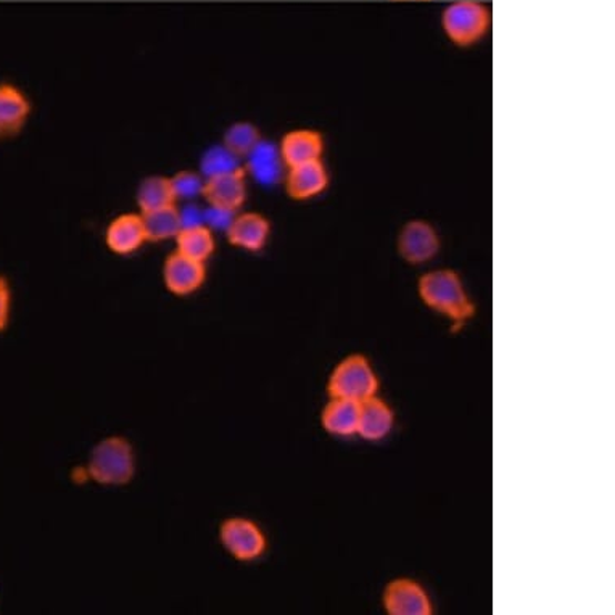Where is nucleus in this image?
<instances>
[{
  "label": "nucleus",
  "instance_id": "obj_8",
  "mask_svg": "<svg viewBox=\"0 0 615 615\" xmlns=\"http://www.w3.org/2000/svg\"><path fill=\"white\" fill-rule=\"evenodd\" d=\"M33 113V103L23 89L3 81L0 83V141L16 139L23 133Z\"/></svg>",
  "mask_w": 615,
  "mask_h": 615
},
{
  "label": "nucleus",
  "instance_id": "obj_9",
  "mask_svg": "<svg viewBox=\"0 0 615 615\" xmlns=\"http://www.w3.org/2000/svg\"><path fill=\"white\" fill-rule=\"evenodd\" d=\"M283 181L291 201L307 202L325 194L329 187L330 176L325 162L316 160V162L286 168Z\"/></svg>",
  "mask_w": 615,
  "mask_h": 615
},
{
  "label": "nucleus",
  "instance_id": "obj_18",
  "mask_svg": "<svg viewBox=\"0 0 615 615\" xmlns=\"http://www.w3.org/2000/svg\"><path fill=\"white\" fill-rule=\"evenodd\" d=\"M174 240H176V252L197 262L206 263L215 254V234L206 224L183 227Z\"/></svg>",
  "mask_w": 615,
  "mask_h": 615
},
{
  "label": "nucleus",
  "instance_id": "obj_19",
  "mask_svg": "<svg viewBox=\"0 0 615 615\" xmlns=\"http://www.w3.org/2000/svg\"><path fill=\"white\" fill-rule=\"evenodd\" d=\"M141 215L142 219H144L147 242L176 239L177 234L183 229L181 212L176 205L165 206V208L154 209V212L141 213Z\"/></svg>",
  "mask_w": 615,
  "mask_h": 615
},
{
  "label": "nucleus",
  "instance_id": "obj_27",
  "mask_svg": "<svg viewBox=\"0 0 615 615\" xmlns=\"http://www.w3.org/2000/svg\"><path fill=\"white\" fill-rule=\"evenodd\" d=\"M394 2H430V0H394Z\"/></svg>",
  "mask_w": 615,
  "mask_h": 615
},
{
  "label": "nucleus",
  "instance_id": "obj_3",
  "mask_svg": "<svg viewBox=\"0 0 615 615\" xmlns=\"http://www.w3.org/2000/svg\"><path fill=\"white\" fill-rule=\"evenodd\" d=\"M442 28L451 44L472 48L492 28V9L482 0H454L442 12Z\"/></svg>",
  "mask_w": 615,
  "mask_h": 615
},
{
  "label": "nucleus",
  "instance_id": "obj_12",
  "mask_svg": "<svg viewBox=\"0 0 615 615\" xmlns=\"http://www.w3.org/2000/svg\"><path fill=\"white\" fill-rule=\"evenodd\" d=\"M271 236V223L257 212L236 213L233 223L226 229L227 242L233 247L257 254L268 244Z\"/></svg>",
  "mask_w": 615,
  "mask_h": 615
},
{
  "label": "nucleus",
  "instance_id": "obj_21",
  "mask_svg": "<svg viewBox=\"0 0 615 615\" xmlns=\"http://www.w3.org/2000/svg\"><path fill=\"white\" fill-rule=\"evenodd\" d=\"M263 141L262 133L254 123L239 121L230 124L224 133L223 145L239 158H247L255 147Z\"/></svg>",
  "mask_w": 615,
  "mask_h": 615
},
{
  "label": "nucleus",
  "instance_id": "obj_11",
  "mask_svg": "<svg viewBox=\"0 0 615 615\" xmlns=\"http://www.w3.org/2000/svg\"><path fill=\"white\" fill-rule=\"evenodd\" d=\"M383 607L390 615H432V601L418 582L397 578L386 586Z\"/></svg>",
  "mask_w": 615,
  "mask_h": 615
},
{
  "label": "nucleus",
  "instance_id": "obj_22",
  "mask_svg": "<svg viewBox=\"0 0 615 615\" xmlns=\"http://www.w3.org/2000/svg\"><path fill=\"white\" fill-rule=\"evenodd\" d=\"M237 168H240L239 156L227 151L224 145L208 148L202 156L201 170L205 180L206 177L218 176V174L234 172Z\"/></svg>",
  "mask_w": 615,
  "mask_h": 615
},
{
  "label": "nucleus",
  "instance_id": "obj_25",
  "mask_svg": "<svg viewBox=\"0 0 615 615\" xmlns=\"http://www.w3.org/2000/svg\"><path fill=\"white\" fill-rule=\"evenodd\" d=\"M236 212H229V209L218 208V206H208L205 209V224L209 229H222L226 233L229 224L233 223Z\"/></svg>",
  "mask_w": 615,
  "mask_h": 615
},
{
  "label": "nucleus",
  "instance_id": "obj_2",
  "mask_svg": "<svg viewBox=\"0 0 615 615\" xmlns=\"http://www.w3.org/2000/svg\"><path fill=\"white\" fill-rule=\"evenodd\" d=\"M86 471L88 478L98 485H127L136 475V453L133 443L126 437H105L92 448Z\"/></svg>",
  "mask_w": 615,
  "mask_h": 615
},
{
  "label": "nucleus",
  "instance_id": "obj_17",
  "mask_svg": "<svg viewBox=\"0 0 615 615\" xmlns=\"http://www.w3.org/2000/svg\"><path fill=\"white\" fill-rule=\"evenodd\" d=\"M358 401L347 398H330L321 414L326 432L337 437H351L358 432Z\"/></svg>",
  "mask_w": 615,
  "mask_h": 615
},
{
  "label": "nucleus",
  "instance_id": "obj_20",
  "mask_svg": "<svg viewBox=\"0 0 615 615\" xmlns=\"http://www.w3.org/2000/svg\"><path fill=\"white\" fill-rule=\"evenodd\" d=\"M176 202L172 177L151 176L142 181L141 186H139L137 205L141 213L176 205Z\"/></svg>",
  "mask_w": 615,
  "mask_h": 615
},
{
  "label": "nucleus",
  "instance_id": "obj_7",
  "mask_svg": "<svg viewBox=\"0 0 615 615\" xmlns=\"http://www.w3.org/2000/svg\"><path fill=\"white\" fill-rule=\"evenodd\" d=\"M205 263L197 262L174 250L163 263V284L176 297H187L204 287Z\"/></svg>",
  "mask_w": 615,
  "mask_h": 615
},
{
  "label": "nucleus",
  "instance_id": "obj_16",
  "mask_svg": "<svg viewBox=\"0 0 615 615\" xmlns=\"http://www.w3.org/2000/svg\"><path fill=\"white\" fill-rule=\"evenodd\" d=\"M284 170L286 168L280 158L279 147L266 141L259 142L245 163V172L263 186H274L283 181Z\"/></svg>",
  "mask_w": 615,
  "mask_h": 615
},
{
  "label": "nucleus",
  "instance_id": "obj_13",
  "mask_svg": "<svg viewBox=\"0 0 615 615\" xmlns=\"http://www.w3.org/2000/svg\"><path fill=\"white\" fill-rule=\"evenodd\" d=\"M145 242H147V234H145L141 213H123L106 226V247L120 257L136 254L144 247Z\"/></svg>",
  "mask_w": 615,
  "mask_h": 615
},
{
  "label": "nucleus",
  "instance_id": "obj_5",
  "mask_svg": "<svg viewBox=\"0 0 615 615\" xmlns=\"http://www.w3.org/2000/svg\"><path fill=\"white\" fill-rule=\"evenodd\" d=\"M218 536L226 553L239 563L259 560L268 547V540L259 525L239 515L224 519Z\"/></svg>",
  "mask_w": 615,
  "mask_h": 615
},
{
  "label": "nucleus",
  "instance_id": "obj_10",
  "mask_svg": "<svg viewBox=\"0 0 615 615\" xmlns=\"http://www.w3.org/2000/svg\"><path fill=\"white\" fill-rule=\"evenodd\" d=\"M208 206L239 212L247 201V172L245 166L234 172L206 177L204 192H202Z\"/></svg>",
  "mask_w": 615,
  "mask_h": 615
},
{
  "label": "nucleus",
  "instance_id": "obj_4",
  "mask_svg": "<svg viewBox=\"0 0 615 615\" xmlns=\"http://www.w3.org/2000/svg\"><path fill=\"white\" fill-rule=\"evenodd\" d=\"M377 392H379V377L365 355H350L342 359L334 368L327 382V393L330 398H347L361 403L375 397Z\"/></svg>",
  "mask_w": 615,
  "mask_h": 615
},
{
  "label": "nucleus",
  "instance_id": "obj_14",
  "mask_svg": "<svg viewBox=\"0 0 615 615\" xmlns=\"http://www.w3.org/2000/svg\"><path fill=\"white\" fill-rule=\"evenodd\" d=\"M277 147H279L284 166L291 168V166L322 160L325 137L319 131L300 127V130H291L284 134Z\"/></svg>",
  "mask_w": 615,
  "mask_h": 615
},
{
  "label": "nucleus",
  "instance_id": "obj_15",
  "mask_svg": "<svg viewBox=\"0 0 615 615\" xmlns=\"http://www.w3.org/2000/svg\"><path fill=\"white\" fill-rule=\"evenodd\" d=\"M394 414L392 408L377 394L359 403L358 435L369 442L386 439L392 432Z\"/></svg>",
  "mask_w": 615,
  "mask_h": 615
},
{
  "label": "nucleus",
  "instance_id": "obj_23",
  "mask_svg": "<svg viewBox=\"0 0 615 615\" xmlns=\"http://www.w3.org/2000/svg\"><path fill=\"white\" fill-rule=\"evenodd\" d=\"M172 184L176 201H180V198L192 201V198L198 197L204 192L205 177L202 174L184 170V172L174 174Z\"/></svg>",
  "mask_w": 615,
  "mask_h": 615
},
{
  "label": "nucleus",
  "instance_id": "obj_24",
  "mask_svg": "<svg viewBox=\"0 0 615 615\" xmlns=\"http://www.w3.org/2000/svg\"><path fill=\"white\" fill-rule=\"evenodd\" d=\"M13 290L12 284L0 274V334L6 332L12 319Z\"/></svg>",
  "mask_w": 615,
  "mask_h": 615
},
{
  "label": "nucleus",
  "instance_id": "obj_26",
  "mask_svg": "<svg viewBox=\"0 0 615 615\" xmlns=\"http://www.w3.org/2000/svg\"><path fill=\"white\" fill-rule=\"evenodd\" d=\"M180 212L183 227L205 224V212L204 209L198 208V206L188 205L186 208L180 209Z\"/></svg>",
  "mask_w": 615,
  "mask_h": 615
},
{
  "label": "nucleus",
  "instance_id": "obj_1",
  "mask_svg": "<svg viewBox=\"0 0 615 615\" xmlns=\"http://www.w3.org/2000/svg\"><path fill=\"white\" fill-rule=\"evenodd\" d=\"M418 294L426 307L453 322V330L462 329L478 312L460 274L453 269H433L422 274Z\"/></svg>",
  "mask_w": 615,
  "mask_h": 615
},
{
  "label": "nucleus",
  "instance_id": "obj_6",
  "mask_svg": "<svg viewBox=\"0 0 615 615\" xmlns=\"http://www.w3.org/2000/svg\"><path fill=\"white\" fill-rule=\"evenodd\" d=\"M440 247H442V240L439 233L424 219H411L398 234V254L410 265H424L435 258Z\"/></svg>",
  "mask_w": 615,
  "mask_h": 615
}]
</instances>
